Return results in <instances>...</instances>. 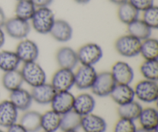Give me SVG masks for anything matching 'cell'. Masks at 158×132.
I'll use <instances>...</instances> for the list:
<instances>
[{
    "mask_svg": "<svg viewBox=\"0 0 158 132\" xmlns=\"http://www.w3.org/2000/svg\"><path fill=\"white\" fill-rule=\"evenodd\" d=\"M61 115L52 110L41 114V129L46 132H56L60 129Z\"/></svg>",
    "mask_w": 158,
    "mask_h": 132,
    "instance_id": "d4e9b609",
    "label": "cell"
},
{
    "mask_svg": "<svg viewBox=\"0 0 158 132\" xmlns=\"http://www.w3.org/2000/svg\"><path fill=\"white\" fill-rule=\"evenodd\" d=\"M75 2L78 3V4L80 5H85V4H87L90 2V0H73Z\"/></svg>",
    "mask_w": 158,
    "mask_h": 132,
    "instance_id": "60d3db41",
    "label": "cell"
},
{
    "mask_svg": "<svg viewBox=\"0 0 158 132\" xmlns=\"http://www.w3.org/2000/svg\"><path fill=\"white\" fill-rule=\"evenodd\" d=\"M141 128L150 131H157L158 112L154 108H143L138 119Z\"/></svg>",
    "mask_w": 158,
    "mask_h": 132,
    "instance_id": "44dd1931",
    "label": "cell"
},
{
    "mask_svg": "<svg viewBox=\"0 0 158 132\" xmlns=\"http://www.w3.org/2000/svg\"><path fill=\"white\" fill-rule=\"evenodd\" d=\"M15 52L21 63H23L36 61L40 55V49L36 43L26 38L20 40Z\"/></svg>",
    "mask_w": 158,
    "mask_h": 132,
    "instance_id": "9c48e42d",
    "label": "cell"
},
{
    "mask_svg": "<svg viewBox=\"0 0 158 132\" xmlns=\"http://www.w3.org/2000/svg\"><path fill=\"white\" fill-rule=\"evenodd\" d=\"M110 96L112 100L119 106L126 104L134 100V88L130 86V84H118L117 83Z\"/></svg>",
    "mask_w": 158,
    "mask_h": 132,
    "instance_id": "ac0fdd59",
    "label": "cell"
},
{
    "mask_svg": "<svg viewBox=\"0 0 158 132\" xmlns=\"http://www.w3.org/2000/svg\"><path fill=\"white\" fill-rule=\"evenodd\" d=\"M82 117L73 110L61 115L60 129L62 131H77L80 128Z\"/></svg>",
    "mask_w": 158,
    "mask_h": 132,
    "instance_id": "f1b7e54d",
    "label": "cell"
},
{
    "mask_svg": "<svg viewBox=\"0 0 158 132\" xmlns=\"http://www.w3.org/2000/svg\"><path fill=\"white\" fill-rule=\"evenodd\" d=\"M19 124L28 132H37L41 129V114L35 111H26L21 116Z\"/></svg>",
    "mask_w": 158,
    "mask_h": 132,
    "instance_id": "603a6c76",
    "label": "cell"
},
{
    "mask_svg": "<svg viewBox=\"0 0 158 132\" xmlns=\"http://www.w3.org/2000/svg\"><path fill=\"white\" fill-rule=\"evenodd\" d=\"M96 107V100L91 94L83 93L75 97L73 110L81 117L91 114Z\"/></svg>",
    "mask_w": 158,
    "mask_h": 132,
    "instance_id": "2e32d148",
    "label": "cell"
},
{
    "mask_svg": "<svg viewBox=\"0 0 158 132\" xmlns=\"http://www.w3.org/2000/svg\"><path fill=\"white\" fill-rule=\"evenodd\" d=\"M56 61L60 68L73 70L79 63L77 51L69 46H62L56 53Z\"/></svg>",
    "mask_w": 158,
    "mask_h": 132,
    "instance_id": "4fadbf2b",
    "label": "cell"
},
{
    "mask_svg": "<svg viewBox=\"0 0 158 132\" xmlns=\"http://www.w3.org/2000/svg\"><path fill=\"white\" fill-rule=\"evenodd\" d=\"M18 119V110L9 100L0 103V126L9 128L16 123Z\"/></svg>",
    "mask_w": 158,
    "mask_h": 132,
    "instance_id": "e0dca14e",
    "label": "cell"
},
{
    "mask_svg": "<svg viewBox=\"0 0 158 132\" xmlns=\"http://www.w3.org/2000/svg\"><path fill=\"white\" fill-rule=\"evenodd\" d=\"M6 19H6V13H5L2 8L0 6V27H3Z\"/></svg>",
    "mask_w": 158,
    "mask_h": 132,
    "instance_id": "74e56055",
    "label": "cell"
},
{
    "mask_svg": "<svg viewBox=\"0 0 158 132\" xmlns=\"http://www.w3.org/2000/svg\"><path fill=\"white\" fill-rule=\"evenodd\" d=\"M114 80L118 84H131L134 79V71L131 65L124 61H117L110 70Z\"/></svg>",
    "mask_w": 158,
    "mask_h": 132,
    "instance_id": "8fae6325",
    "label": "cell"
},
{
    "mask_svg": "<svg viewBox=\"0 0 158 132\" xmlns=\"http://www.w3.org/2000/svg\"><path fill=\"white\" fill-rule=\"evenodd\" d=\"M140 72L145 80L157 81L158 60H144L140 66Z\"/></svg>",
    "mask_w": 158,
    "mask_h": 132,
    "instance_id": "1f68e13d",
    "label": "cell"
},
{
    "mask_svg": "<svg viewBox=\"0 0 158 132\" xmlns=\"http://www.w3.org/2000/svg\"><path fill=\"white\" fill-rule=\"evenodd\" d=\"M36 9L38 8L49 7L53 0H30Z\"/></svg>",
    "mask_w": 158,
    "mask_h": 132,
    "instance_id": "d590c367",
    "label": "cell"
},
{
    "mask_svg": "<svg viewBox=\"0 0 158 132\" xmlns=\"http://www.w3.org/2000/svg\"><path fill=\"white\" fill-rule=\"evenodd\" d=\"M56 91L51 83H44L40 86L32 87L31 95L32 100L41 105L49 104L52 102Z\"/></svg>",
    "mask_w": 158,
    "mask_h": 132,
    "instance_id": "5bb4252c",
    "label": "cell"
},
{
    "mask_svg": "<svg viewBox=\"0 0 158 132\" xmlns=\"http://www.w3.org/2000/svg\"><path fill=\"white\" fill-rule=\"evenodd\" d=\"M136 130L137 127L134 121L120 117L114 125V132H135Z\"/></svg>",
    "mask_w": 158,
    "mask_h": 132,
    "instance_id": "836d02e7",
    "label": "cell"
},
{
    "mask_svg": "<svg viewBox=\"0 0 158 132\" xmlns=\"http://www.w3.org/2000/svg\"><path fill=\"white\" fill-rule=\"evenodd\" d=\"M97 74L94 66L81 64L74 73V86L79 90L91 89Z\"/></svg>",
    "mask_w": 158,
    "mask_h": 132,
    "instance_id": "ba28073f",
    "label": "cell"
},
{
    "mask_svg": "<svg viewBox=\"0 0 158 132\" xmlns=\"http://www.w3.org/2000/svg\"><path fill=\"white\" fill-rule=\"evenodd\" d=\"M139 13L140 12L128 1L119 5L117 9V17L119 20L127 26L139 19Z\"/></svg>",
    "mask_w": 158,
    "mask_h": 132,
    "instance_id": "4316f807",
    "label": "cell"
},
{
    "mask_svg": "<svg viewBox=\"0 0 158 132\" xmlns=\"http://www.w3.org/2000/svg\"><path fill=\"white\" fill-rule=\"evenodd\" d=\"M135 97L144 103H153L158 98L157 81L143 80L139 81L134 88Z\"/></svg>",
    "mask_w": 158,
    "mask_h": 132,
    "instance_id": "8992f818",
    "label": "cell"
},
{
    "mask_svg": "<svg viewBox=\"0 0 158 132\" xmlns=\"http://www.w3.org/2000/svg\"><path fill=\"white\" fill-rule=\"evenodd\" d=\"M2 83L3 87L9 92L21 88L24 83L21 71L16 69L4 72L2 77Z\"/></svg>",
    "mask_w": 158,
    "mask_h": 132,
    "instance_id": "7402d4cb",
    "label": "cell"
},
{
    "mask_svg": "<svg viewBox=\"0 0 158 132\" xmlns=\"http://www.w3.org/2000/svg\"><path fill=\"white\" fill-rule=\"evenodd\" d=\"M9 100L13 104L18 111H28L33 101L31 93L22 87L10 92Z\"/></svg>",
    "mask_w": 158,
    "mask_h": 132,
    "instance_id": "ffe728a7",
    "label": "cell"
},
{
    "mask_svg": "<svg viewBox=\"0 0 158 132\" xmlns=\"http://www.w3.org/2000/svg\"><path fill=\"white\" fill-rule=\"evenodd\" d=\"M117 83L114 80L110 71H103L97 74V78L91 87L94 95L100 97L110 96Z\"/></svg>",
    "mask_w": 158,
    "mask_h": 132,
    "instance_id": "52a82bcc",
    "label": "cell"
},
{
    "mask_svg": "<svg viewBox=\"0 0 158 132\" xmlns=\"http://www.w3.org/2000/svg\"><path fill=\"white\" fill-rule=\"evenodd\" d=\"M6 42V32L2 29V27H0V49L3 46Z\"/></svg>",
    "mask_w": 158,
    "mask_h": 132,
    "instance_id": "f35d334b",
    "label": "cell"
},
{
    "mask_svg": "<svg viewBox=\"0 0 158 132\" xmlns=\"http://www.w3.org/2000/svg\"><path fill=\"white\" fill-rule=\"evenodd\" d=\"M0 132H5V131H2V130L0 129Z\"/></svg>",
    "mask_w": 158,
    "mask_h": 132,
    "instance_id": "ee69618b",
    "label": "cell"
},
{
    "mask_svg": "<svg viewBox=\"0 0 158 132\" xmlns=\"http://www.w3.org/2000/svg\"><path fill=\"white\" fill-rule=\"evenodd\" d=\"M79 63L82 65L94 66L103 56L101 46L96 43H87L82 45L77 51Z\"/></svg>",
    "mask_w": 158,
    "mask_h": 132,
    "instance_id": "277c9868",
    "label": "cell"
},
{
    "mask_svg": "<svg viewBox=\"0 0 158 132\" xmlns=\"http://www.w3.org/2000/svg\"><path fill=\"white\" fill-rule=\"evenodd\" d=\"M128 2L139 12H143L154 5V0H128Z\"/></svg>",
    "mask_w": 158,
    "mask_h": 132,
    "instance_id": "e575fe53",
    "label": "cell"
},
{
    "mask_svg": "<svg viewBox=\"0 0 158 132\" xmlns=\"http://www.w3.org/2000/svg\"><path fill=\"white\" fill-rule=\"evenodd\" d=\"M21 61L15 51H0V70L3 72L18 69Z\"/></svg>",
    "mask_w": 158,
    "mask_h": 132,
    "instance_id": "484cf974",
    "label": "cell"
},
{
    "mask_svg": "<svg viewBox=\"0 0 158 132\" xmlns=\"http://www.w3.org/2000/svg\"><path fill=\"white\" fill-rule=\"evenodd\" d=\"M74 98V95L69 91L56 92L50 103L52 110L60 115L72 111L73 108Z\"/></svg>",
    "mask_w": 158,
    "mask_h": 132,
    "instance_id": "7c38bea8",
    "label": "cell"
},
{
    "mask_svg": "<svg viewBox=\"0 0 158 132\" xmlns=\"http://www.w3.org/2000/svg\"><path fill=\"white\" fill-rule=\"evenodd\" d=\"M108 1L110 2L111 3H113V4H115L117 5V6H119V5L126 2H127L128 0H108Z\"/></svg>",
    "mask_w": 158,
    "mask_h": 132,
    "instance_id": "ab89813d",
    "label": "cell"
},
{
    "mask_svg": "<svg viewBox=\"0 0 158 132\" xmlns=\"http://www.w3.org/2000/svg\"><path fill=\"white\" fill-rule=\"evenodd\" d=\"M55 14L49 7L38 8L31 19V26L39 34H49L55 23Z\"/></svg>",
    "mask_w": 158,
    "mask_h": 132,
    "instance_id": "6da1fadb",
    "label": "cell"
},
{
    "mask_svg": "<svg viewBox=\"0 0 158 132\" xmlns=\"http://www.w3.org/2000/svg\"><path fill=\"white\" fill-rule=\"evenodd\" d=\"M36 8L30 0L17 1L15 6V16L25 21L29 22L33 16Z\"/></svg>",
    "mask_w": 158,
    "mask_h": 132,
    "instance_id": "f546056e",
    "label": "cell"
},
{
    "mask_svg": "<svg viewBox=\"0 0 158 132\" xmlns=\"http://www.w3.org/2000/svg\"><path fill=\"white\" fill-rule=\"evenodd\" d=\"M16 1H19V0H16Z\"/></svg>",
    "mask_w": 158,
    "mask_h": 132,
    "instance_id": "f6af8a7d",
    "label": "cell"
},
{
    "mask_svg": "<svg viewBox=\"0 0 158 132\" xmlns=\"http://www.w3.org/2000/svg\"><path fill=\"white\" fill-rule=\"evenodd\" d=\"M141 41L130 34L118 37L114 43L117 53L123 57L132 58L140 54Z\"/></svg>",
    "mask_w": 158,
    "mask_h": 132,
    "instance_id": "3957f363",
    "label": "cell"
},
{
    "mask_svg": "<svg viewBox=\"0 0 158 132\" xmlns=\"http://www.w3.org/2000/svg\"><path fill=\"white\" fill-rule=\"evenodd\" d=\"M142 109L143 108L138 102L133 100L126 104L119 106L117 108V113L120 118L128 119L134 121L138 119Z\"/></svg>",
    "mask_w": 158,
    "mask_h": 132,
    "instance_id": "83f0119b",
    "label": "cell"
},
{
    "mask_svg": "<svg viewBox=\"0 0 158 132\" xmlns=\"http://www.w3.org/2000/svg\"><path fill=\"white\" fill-rule=\"evenodd\" d=\"M49 34L59 43H66L72 39L73 30L67 21L64 19H56Z\"/></svg>",
    "mask_w": 158,
    "mask_h": 132,
    "instance_id": "9a60e30c",
    "label": "cell"
},
{
    "mask_svg": "<svg viewBox=\"0 0 158 132\" xmlns=\"http://www.w3.org/2000/svg\"><path fill=\"white\" fill-rule=\"evenodd\" d=\"M5 32L11 38L21 40L28 36L31 30L29 22L14 16L7 19L3 26Z\"/></svg>",
    "mask_w": 158,
    "mask_h": 132,
    "instance_id": "5b68a950",
    "label": "cell"
},
{
    "mask_svg": "<svg viewBox=\"0 0 158 132\" xmlns=\"http://www.w3.org/2000/svg\"><path fill=\"white\" fill-rule=\"evenodd\" d=\"M24 83L32 87L40 86L46 82V74L44 69L36 61L23 63L21 69Z\"/></svg>",
    "mask_w": 158,
    "mask_h": 132,
    "instance_id": "7a4b0ae2",
    "label": "cell"
},
{
    "mask_svg": "<svg viewBox=\"0 0 158 132\" xmlns=\"http://www.w3.org/2000/svg\"><path fill=\"white\" fill-rule=\"evenodd\" d=\"M50 83L56 92L69 91L74 86V72L73 70L59 68L52 75Z\"/></svg>",
    "mask_w": 158,
    "mask_h": 132,
    "instance_id": "30bf717a",
    "label": "cell"
},
{
    "mask_svg": "<svg viewBox=\"0 0 158 132\" xmlns=\"http://www.w3.org/2000/svg\"><path fill=\"white\" fill-rule=\"evenodd\" d=\"M63 132H78V131H63Z\"/></svg>",
    "mask_w": 158,
    "mask_h": 132,
    "instance_id": "7bdbcfd3",
    "label": "cell"
},
{
    "mask_svg": "<svg viewBox=\"0 0 158 132\" xmlns=\"http://www.w3.org/2000/svg\"><path fill=\"white\" fill-rule=\"evenodd\" d=\"M140 54L144 60H157L158 41L157 39L149 37L141 41Z\"/></svg>",
    "mask_w": 158,
    "mask_h": 132,
    "instance_id": "4dcf8cb0",
    "label": "cell"
},
{
    "mask_svg": "<svg viewBox=\"0 0 158 132\" xmlns=\"http://www.w3.org/2000/svg\"><path fill=\"white\" fill-rule=\"evenodd\" d=\"M127 26L128 34L138 39L140 41H143L151 37L152 29L140 19L134 20Z\"/></svg>",
    "mask_w": 158,
    "mask_h": 132,
    "instance_id": "cb8c5ba5",
    "label": "cell"
},
{
    "mask_svg": "<svg viewBox=\"0 0 158 132\" xmlns=\"http://www.w3.org/2000/svg\"><path fill=\"white\" fill-rule=\"evenodd\" d=\"M80 128L84 132H105L106 122L102 117L91 113L82 117Z\"/></svg>",
    "mask_w": 158,
    "mask_h": 132,
    "instance_id": "d6986e66",
    "label": "cell"
},
{
    "mask_svg": "<svg viewBox=\"0 0 158 132\" xmlns=\"http://www.w3.org/2000/svg\"><path fill=\"white\" fill-rule=\"evenodd\" d=\"M135 132H157V131H150V130H147L143 128H138V129L137 128V130H136Z\"/></svg>",
    "mask_w": 158,
    "mask_h": 132,
    "instance_id": "b9f144b4",
    "label": "cell"
},
{
    "mask_svg": "<svg viewBox=\"0 0 158 132\" xmlns=\"http://www.w3.org/2000/svg\"><path fill=\"white\" fill-rule=\"evenodd\" d=\"M6 132H28L20 124L15 123L12 125H11L10 127L7 128V131Z\"/></svg>",
    "mask_w": 158,
    "mask_h": 132,
    "instance_id": "8d00e7d4",
    "label": "cell"
},
{
    "mask_svg": "<svg viewBox=\"0 0 158 132\" xmlns=\"http://www.w3.org/2000/svg\"><path fill=\"white\" fill-rule=\"evenodd\" d=\"M142 15L141 19L151 28V29H157L158 28V8L154 5L151 7L144 10Z\"/></svg>",
    "mask_w": 158,
    "mask_h": 132,
    "instance_id": "d6a6232c",
    "label": "cell"
},
{
    "mask_svg": "<svg viewBox=\"0 0 158 132\" xmlns=\"http://www.w3.org/2000/svg\"><path fill=\"white\" fill-rule=\"evenodd\" d=\"M43 132H46V131H43Z\"/></svg>",
    "mask_w": 158,
    "mask_h": 132,
    "instance_id": "bcb514c9",
    "label": "cell"
}]
</instances>
